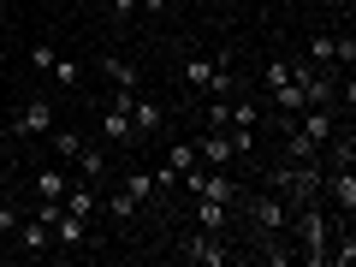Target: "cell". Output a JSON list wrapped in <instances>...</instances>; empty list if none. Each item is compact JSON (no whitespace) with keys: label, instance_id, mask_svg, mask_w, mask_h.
<instances>
[{"label":"cell","instance_id":"obj_23","mask_svg":"<svg viewBox=\"0 0 356 267\" xmlns=\"http://www.w3.org/2000/svg\"><path fill=\"white\" fill-rule=\"evenodd\" d=\"M48 77H60V83H77V65H72V60H54V72H48Z\"/></svg>","mask_w":356,"mask_h":267},{"label":"cell","instance_id":"obj_3","mask_svg":"<svg viewBox=\"0 0 356 267\" xmlns=\"http://www.w3.org/2000/svg\"><path fill=\"white\" fill-rule=\"evenodd\" d=\"M48 131H54V102H48V95H36V102L13 119V137H48Z\"/></svg>","mask_w":356,"mask_h":267},{"label":"cell","instance_id":"obj_20","mask_svg":"<svg viewBox=\"0 0 356 267\" xmlns=\"http://www.w3.org/2000/svg\"><path fill=\"white\" fill-rule=\"evenodd\" d=\"M77 149H83V137H77V131H54V154H60V161H72Z\"/></svg>","mask_w":356,"mask_h":267},{"label":"cell","instance_id":"obj_1","mask_svg":"<svg viewBox=\"0 0 356 267\" xmlns=\"http://www.w3.org/2000/svg\"><path fill=\"white\" fill-rule=\"evenodd\" d=\"M273 191H280L291 208L321 202V166H315V161H285L280 172H273Z\"/></svg>","mask_w":356,"mask_h":267},{"label":"cell","instance_id":"obj_24","mask_svg":"<svg viewBox=\"0 0 356 267\" xmlns=\"http://www.w3.org/2000/svg\"><path fill=\"white\" fill-rule=\"evenodd\" d=\"M13 232H18V214H13V208H0V238H13Z\"/></svg>","mask_w":356,"mask_h":267},{"label":"cell","instance_id":"obj_4","mask_svg":"<svg viewBox=\"0 0 356 267\" xmlns=\"http://www.w3.org/2000/svg\"><path fill=\"white\" fill-rule=\"evenodd\" d=\"M131 95H113V102L102 107V137L107 143H137V131H131Z\"/></svg>","mask_w":356,"mask_h":267},{"label":"cell","instance_id":"obj_22","mask_svg":"<svg viewBox=\"0 0 356 267\" xmlns=\"http://www.w3.org/2000/svg\"><path fill=\"white\" fill-rule=\"evenodd\" d=\"M54 60H60V54H54V42H36V48H30V65H36L42 77L54 72Z\"/></svg>","mask_w":356,"mask_h":267},{"label":"cell","instance_id":"obj_13","mask_svg":"<svg viewBox=\"0 0 356 267\" xmlns=\"http://www.w3.org/2000/svg\"><path fill=\"white\" fill-rule=\"evenodd\" d=\"M65 208H72V214H95V208H102V184H83V178H77L72 191H65Z\"/></svg>","mask_w":356,"mask_h":267},{"label":"cell","instance_id":"obj_15","mask_svg":"<svg viewBox=\"0 0 356 267\" xmlns=\"http://www.w3.org/2000/svg\"><path fill=\"white\" fill-rule=\"evenodd\" d=\"M327 191H332V202H339V214H350V208H356V178H350V166H339V172H332Z\"/></svg>","mask_w":356,"mask_h":267},{"label":"cell","instance_id":"obj_16","mask_svg":"<svg viewBox=\"0 0 356 267\" xmlns=\"http://www.w3.org/2000/svg\"><path fill=\"white\" fill-rule=\"evenodd\" d=\"M196 214H202V232H226L232 208H226V202H208V196H196Z\"/></svg>","mask_w":356,"mask_h":267},{"label":"cell","instance_id":"obj_7","mask_svg":"<svg viewBox=\"0 0 356 267\" xmlns=\"http://www.w3.org/2000/svg\"><path fill=\"white\" fill-rule=\"evenodd\" d=\"M184 261H196V267H220V261H226V243H220V232L191 238V243H184Z\"/></svg>","mask_w":356,"mask_h":267},{"label":"cell","instance_id":"obj_2","mask_svg":"<svg viewBox=\"0 0 356 267\" xmlns=\"http://www.w3.org/2000/svg\"><path fill=\"white\" fill-rule=\"evenodd\" d=\"M250 220L261 238H280V232H291V202H285L280 191H267V196H250Z\"/></svg>","mask_w":356,"mask_h":267},{"label":"cell","instance_id":"obj_19","mask_svg":"<svg viewBox=\"0 0 356 267\" xmlns=\"http://www.w3.org/2000/svg\"><path fill=\"white\" fill-rule=\"evenodd\" d=\"M166 166H172V172L196 166V143H172V149H166Z\"/></svg>","mask_w":356,"mask_h":267},{"label":"cell","instance_id":"obj_9","mask_svg":"<svg viewBox=\"0 0 356 267\" xmlns=\"http://www.w3.org/2000/svg\"><path fill=\"white\" fill-rule=\"evenodd\" d=\"M196 161H202V166H232V161H238V154H232V137H226V131H208V137L196 143Z\"/></svg>","mask_w":356,"mask_h":267},{"label":"cell","instance_id":"obj_14","mask_svg":"<svg viewBox=\"0 0 356 267\" xmlns=\"http://www.w3.org/2000/svg\"><path fill=\"white\" fill-rule=\"evenodd\" d=\"M102 154H107V149H77V154H72L83 184H107V161H102Z\"/></svg>","mask_w":356,"mask_h":267},{"label":"cell","instance_id":"obj_5","mask_svg":"<svg viewBox=\"0 0 356 267\" xmlns=\"http://www.w3.org/2000/svg\"><path fill=\"white\" fill-rule=\"evenodd\" d=\"M297 131H303L315 149H327V143L339 137V125H332V107H303V113H297Z\"/></svg>","mask_w":356,"mask_h":267},{"label":"cell","instance_id":"obj_17","mask_svg":"<svg viewBox=\"0 0 356 267\" xmlns=\"http://www.w3.org/2000/svg\"><path fill=\"white\" fill-rule=\"evenodd\" d=\"M125 191L137 196V202H154V196H161V184H154V172H149V166H137V172L125 178Z\"/></svg>","mask_w":356,"mask_h":267},{"label":"cell","instance_id":"obj_21","mask_svg":"<svg viewBox=\"0 0 356 267\" xmlns=\"http://www.w3.org/2000/svg\"><path fill=\"white\" fill-rule=\"evenodd\" d=\"M285 77H291V60H267V65H261V83H267V89H280Z\"/></svg>","mask_w":356,"mask_h":267},{"label":"cell","instance_id":"obj_6","mask_svg":"<svg viewBox=\"0 0 356 267\" xmlns=\"http://www.w3.org/2000/svg\"><path fill=\"white\" fill-rule=\"evenodd\" d=\"M48 232L60 238V250H83V243H89V220H83V214H72V208H60Z\"/></svg>","mask_w":356,"mask_h":267},{"label":"cell","instance_id":"obj_10","mask_svg":"<svg viewBox=\"0 0 356 267\" xmlns=\"http://www.w3.org/2000/svg\"><path fill=\"white\" fill-rule=\"evenodd\" d=\"M102 77H113V89H119V95H137V83H143V77H137V65H131V60H119V54H107V60H102Z\"/></svg>","mask_w":356,"mask_h":267},{"label":"cell","instance_id":"obj_26","mask_svg":"<svg viewBox=\"0 0 356 267\" xmlns=\"http://www.w3.org/2000/svg\"><path fill=\"white\" fill-rule=\"evenodd\" d=\"M332 6H339V13H350V6H356V0H332Z\"/></svg>","mask_w":356,"mask_h":267},{"label":"cell","instance_id":"obj_12","mask_svg":"<svg viewBox=\"0 0 356 267\" xmlns=\"http://www.w3.org/2000/svg\"><path fill=\"white\" fill-rule=\"evenodd\" d=\"M18 250H24V255H48V250H54L48 220H30V226H18Z\"/></svg>","mask_w":356,"mask_h":267},{"label":"cell","instance_id":"obj_11","mask_svg":"<svg viewBox=\"0 0 356 267\" xmlns=\"http://www.w3.org/2000/svg\"><path fill=\"white\" fill-rule=\"evenodd\" d=\"M65 191H72L65 166H42V172H36V196H42V202H65Z\"/></svg>","mask_w":356,"mask_h":267},{"label":"cell","instance_id":"obj_25","mask_svg":"<svg viewBox=\"0 0 356 267\" xmlns=\"http://www.w3.org/2000/svg\"><path fill=\"white\" fill-rule=\"evenodd\" d=\"M137 6H143V0H113V18H131Z\"/></svg>","mask_w":356,"mask_h":267},{"label":"cell","instance_id":"obj_18","mask_svg":"<svg viewBox=\"0 0 356 267\" xmlns=\"http://www.w3.org/2000/svg\"><path fill=\"white\" fill-rule=\"evenodd\" d=\"M137 208H143V202H137V196L125 191V184H119V191L107 196V214H113V220H137Z\"/></svg>","mask_w":356,"mask_h":267},{"label":"cell","instance_id":"obj_8","mask_svg":"<svg viewBox=\"0 0 356 267\" xmlns=\"http://www.w3.org/2000/svg\"><path fill=\"white\" fill-rule=\"evenodd\" d=\"M125 107H131V131H137V143H143V137H154V131L166 125V113H161L154 102H143V95H131Z\"/></svg>","mask_w":356,"mask_h":267},{"label":"cell","instance_id":"obj_27","mask_svg":"<svg viewBox=\"0 0 356 267\" xmlns=\"http://www.w3.org/2000/svg\"><path fill=\"white\" fill-rule=\"evenodd\" d=\"M166 6H172V0H166Z\"/></svg>","mask_w":356,"mask_h":267}]
</instances>
